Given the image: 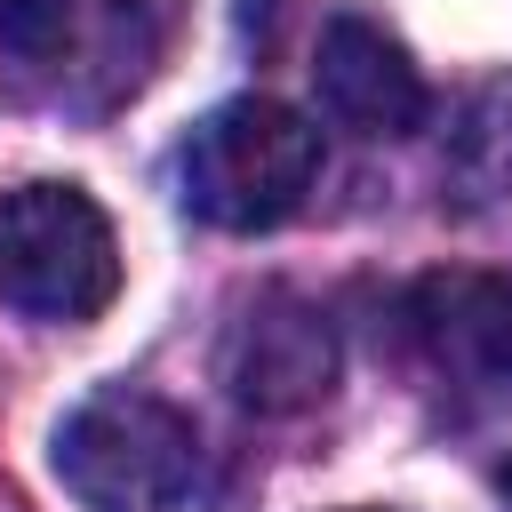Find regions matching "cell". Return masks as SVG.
Instances as JSON below:
<instances>
[{
  "label": "cell",
  "mask_w": 512,
  "mask_h": 512,
  "mask_svg": "<svg viewBox=\"0 0 512 512\" xmlns=\"http://www.w3.org/2000/svg\"><path fill=\"white\" fill-rule=\"evenodd\" d=\"M400 328L416 368L464 416L512 408V288L496 272H424L400 296Z\"/></svg>",
  "instance_id": "obj_4"
},
{
  "label": "cell",
  "mask_w": 512,
  "mask_h": 512,
  "mask_svg": "<svg viewBox=\"0 0 512 512\" xmlns=\"http://www.w3.org/2000/svg\"><path fill=\"white\" fill-rule=\"evenodd\" d=\"M440 184H448L464 208L512 200V72L480 80V88L448 112V136H440Z\"/></svg>",
  "instance_id": "obj_7"
},
{
  "label": "cell",
  "mask_w": 512,
  "mask_h": 512,
  "mask_svg": "<svg viewBox=\"0 0 512 512\" xmlns=\"http://www.w3.org/2000/svg\"><path fill=\"white\" fill-rule=\"evenodd\" d=\"M216 384L248 416H304L336 392V328L296 288H256L216 336Z\"/></svg>",
  "instance_id": "obj_5"
},
{
  "label": "cell",
  "mask_w": 512,
  "mask_h": 512,
  "mask_svg": "<svg viewBox=\"0 0 512 512\" xmlns=\"http://www.w3.org/2000/svg\"><path fill=\"white\" fill-rule=\"evenodd\" d=\"M0 296L32 320H96L120 296L112 216L80 184L0 192Z\"/></svg>",
  "instance_id": "obj_3"
},
{
  "label": "cell",
  "mask_w": 512,
  "mask_h": 512,
  "mask_svg": "<svg viewBox=\"0 0 512 512\" xmlns=\"http://www.w3.org/2000/svg\"><path fill=\"white\" fill-rule=\"evenodd\" d=\"M320 176V128L280 96H232L192 120L176 152V192L216 232H272L304 208Z\"/></svg>",
  "instance_id": "obj_1"
},
{
  "label": "cell",
  "mask_w": 512,
  "mask_h": 512,
  "mask_svg": "<svg viewBox=\"0 0 512 512\" xmlns=\"http://www.w3.org/2000/svg\"><path fill=\"white\" fill-rule=\"evenodd\" d=\"M72 32V0H0V48L16 56H56Z\"/></svg>",
  "instance_id": "obj_8"
},
{
  "label": "cell",
  "mask_w": 512,
  "mask_h": 512,
  "mask_svg": "<svg viewBox=\"0 0 512 512\" xmlns=\"http://www.w3.org/2000/svg\"><path fill=\"white\" fill-rule=\"evenodd\" d=\"M496 488H504V504H512V464H504V472H496Z\"/></svg>",
  "instance_id": "obj_9"
},
{
  "label": "cell",
  "mask_w": 512,
  "mask_h": 512,
  "mask_svg": "<svg viewBox=\"0 0 512 512\" xmlns=\"http://www.w3.org/2000/svg\"><path fill=\"white\" fill-rule=\"evenodd\" d=\"M56 480L88 512H176L200 480V432L160 392H96L56 424Z\"/></svg>",
  "instance_id": "obj_2"
},
{
  "label": "cell",
  "mask_w": 512,
  "mask_h": 512,
  "mask_svg": "<svg viewBox=\"0 0 512 512\" xmlns=\"http://www.w3.org/2000/svg\"><path fill=\"white\" fill-rule=\"evenodd\" d=\"M312 88H320V112L336 128H352V136H408L432 112L424 72L408 64V48L384 24H368V16H328L320 24Z\"/></svg>",
  "instance_id": "obj_6"
}]
</instances>
